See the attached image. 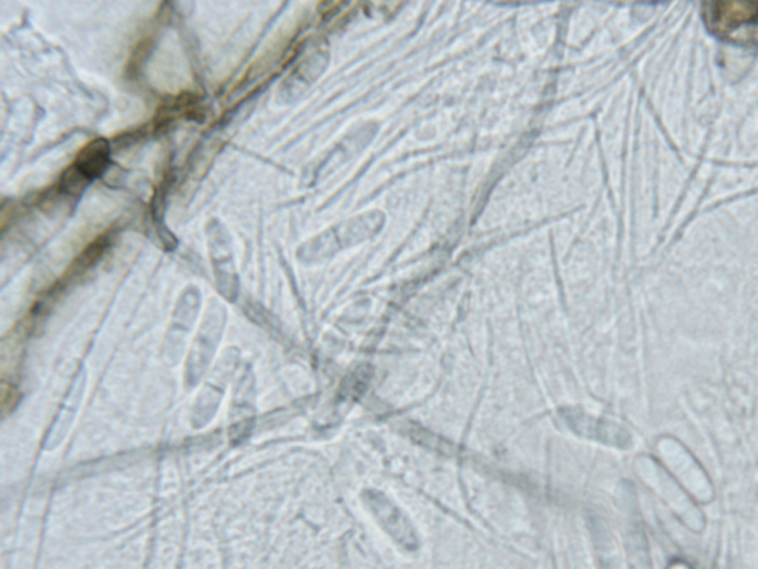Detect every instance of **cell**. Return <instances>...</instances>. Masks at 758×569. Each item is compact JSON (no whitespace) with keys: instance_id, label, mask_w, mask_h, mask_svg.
I'll return each mask as SVG.
<instances>
[{"instance_id":"8992f818","label":"cell","mask_w":758,"mask_h":569,"mask_svg":"<svg viewBox=\"0 0 758 569\" xmlns=\"http://www.w3.org/2000/svg\"><path fill=\"white\" fill-rule=\"evenodd\" d=\"M109 158L110 145L107 141L103 139L94 140L85 149L81 150L73 167L86 181L95 180L107 170Z\"/></svg>"},{"instance_id":"3957f363","label":"cell","mask_w":758,"mask_h":569,"mask_svg":"<svg viewBox=\"0 0 758 569\" xmlns=\"http://www.w3.org/2000/svg\"><path fill=\"white\" fill-rule=\"evenodd\" d=\"M368 509L372 511L378 524L408 550H417L420 546L416 528L412 527L408 516L395 505L385 494L368 491L365 494Z\"/></svg>"},{"instance_id":"5b68a950","label":"cell","mask_w":758,"mask_h":569,"mask_svg":"<svg viewBox=\"0 0 758 569\" xmlns=\"http://www.w3.org/2000/svg\"><path fill=\"white\" fill-rule=\"evenodd\" d=\"M564 421L571 427L575 434L584 436V438L598 440V443L612 445V447L629 448L632 447V435L623 427L614 425V423L601 420L588 416L580 409H563Z\"/></svg>"},{"instance_id":"7a4b0ae2","label":"cell","mask_w":758,"mask_h":569,"mask_svg":"<svg viewBox=\"0 0 758 569\" xmlns=\"http://www.w3.org/2000/svg\"><path fill=\"white\" fill-rule=\"evenodd\" d=\"M658 449L664 458V465L673 471V476L680 480L683 488H686L695 500L700 502L713 500V485L707 474L682 444L672 438H663L658 444Z\"/></svg>"},{"instance_id":"6da1fadb","label":"cell","mask_w":758,"mask_h":569,"mask_svg":"<svg viewBox=\"0 0 758 569\" xmlns=\"http://www.w3.org/2000/svg\"><path fill=\"white\" fill-rule=\"evenodd\" d=\"M703 19L717 38L758 47V2L704 3Z\"/></svg>"},{"instance_id":"277c9868","label":"cell","mask_w":758,"mask_h":569,"mask_svg":"<svg viewBox=\"0 0 758 569\" xmlns=\"http://www.w3.org/2000/svg\"><path fill=\"white\" fill-rule=\"evenodd\" d=\"M649 463L652 470L651 478H654V488L658 491L659 496L668 502V506L676 511L678 518H680L683 524L687 525L692 531H703L705 525L704 515L696 509L694 502L687 497V494L682 491V487H678L676 480L659 466V463Z\"/></svg>"},{"instance_id":"52a82bcc","label":"cell","mask_w":758,"mask_h":569,"mask_svg":"<svg viewBox=\"0 0 758 569\" xmlns=\"http://www.w3.org/2000/svg\"><path fill=\"white\" fill-rule=\"evenodd\" d=\"M627 555L632 569H654L649 546L637 514L629 516L627 529Z\"/></svg>"}]
</instances>
